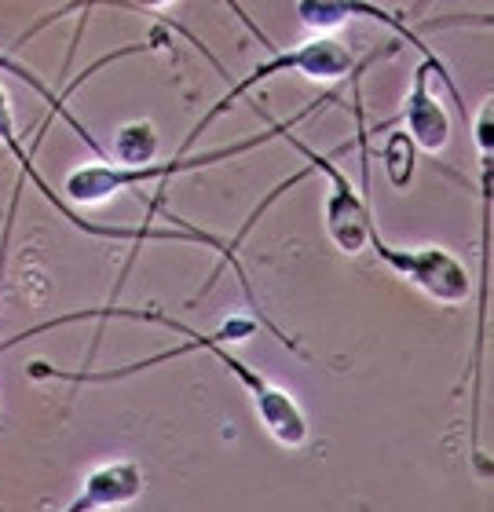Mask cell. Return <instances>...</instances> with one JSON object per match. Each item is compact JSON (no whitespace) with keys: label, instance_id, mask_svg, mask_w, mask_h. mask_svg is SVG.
Here are the masks:
<instances>
[{"label":"cell","instance_id":"4","mask_svg":"<svg viewBox=\"0 0 494 512\" xmlns=\"http://www.w3.org/2000/svg\"><path fill=\"white\" fill-rule=\"evenodd\" d=\"M355 55H352V48L344 41H337V37H315V41H304V44H297V48H286V52H275L268 59V63H260L253 74L246 77V81H238L231 92H227L224 99H216L213 103V110L205 114L198 125L187 132V139H183V147L176 150V158H187V150L202 139V132L209 125H213L216 118H224L227 114V107L235 103V99H242L246 92H253L257 85H264V81H271V77H279V74H286V70H301L304 77H315V81H337V77H344V74H355Z\"/></svg>","mask_w":494,"mask_h":512},{"label":"cell","instance_id":"8","mask_svg":"<svg viewBox=\"0 0 494 512\" xmlns=\"http://www.w3.org/2000/svg\"><path fill=\"white\" fill-rule=\"evenodd\" d=\"M147 487V476L136 461H110L96 469L85 480L81 494L70 502V512H99V509H121V505L136 502Z\"/></svg>","mask_w":494,"mask_h":512},{"label":"cell","instance_id":"5","mask_svg":"<svg viewBox=\"0 0 494 512\" xmlns=\"http://www.w3.org/2000/svg\"><path fill=\"white\" fill-rule=\"evenodd\" d=\"M290 143L308 158V165L315 172H323L326 180H330V194H326V235H330V242L348 256L363 253V246L370 242L374 216H370V205H366L363 194L352 187V180L333 165L337 154H344V150L352 147H341L333 150V154H315L312 147H304L301 139H290Z\"/></svg>","mask_w":494,"mask_h":512},{"label":"cell","instance_id":"3","mask_svg":"<svg viewBox=\"0 0 494 512\" xmlns=\"http://www.w3.org/2000/svg\"><path fill=\"white\" fill-rule=\"evenodd\" d=\"M0 143L15 154V161L22 165V176L37 187V191L48 198V202L59 209V216L63 220H70V224L77 227V231H85V235L92 238H110V242H191V246H205V249H213V253L227 256V242H220V238L213 235H205V231H198V227L191 224H183V220H176L172 216V231H158V227L151 224H143V227H99L92 224V220H85V216H77L70 205H66V198H59V191H52L48 183L37 176V165H33V154H37V143H30V154H26V147H22V139L15 136V107H11V96H8V88L0 85Z\"/></svg>","mask_w":494,"mask_h":512},{"label":"cell","instance_id":"2","mask_svg":"<svg viewBox=\"0 0 494 512\" xmlns=\"http://www.w3.org/2000/svg\"><path fill=\"white\" fill-rule=\"evenodd\" d=\"M323 103H333V96H323V99H315V103H308V110H301L293 121H279V125L264 128L260 136L238 139V143H231V147L209 150V154H198V158H169V161H162V165H143V169H125V165H107V161L77 165L74 172H66L63 194L77 205H103L107 198H114V194H121V191H129V187H136V183H147V180H162L165 183L169 176H176V172L220 165V161H227V158H238V154L257 150L260 143H268V139L293 136V128L301 125L304 118H312V110H319Z\"/></svg>","mask_w":494,"mask_h":512},{"label":"cell","instance_id":"10","mask_svg":"<svg viewBox=\"0 0 494 512\" xmlns=\"http://www.w3.org/2000/svg\"><path fill=\"white\" fill-rule=\"evenodd\" d=\"M381 161H385L392 187H410V180H414V143L407 139V132L388 136L385 150H381Z\"/></svg>","mask_w":494,"mask_h":512},{"label":"cell","instance_id":"1","mask_svg":"<svg viewBox=\"0 0 494 512\" xmlns=\"http://www.w3.org/2000/svg\"><path fill=\"white\" fill-rule=\"evenodd\" d=\"M85 319H96V322H110V319H125V322H154V326H165V330L180 333L187 337L191 344H180V348H169V352L154 355V359H143V363H132V366H118V370H103V374H66V370H55L48 363H30V377H59V381H74V384H107V381H118V377H129V374H140L147 366H158V363H169V359H180L187 352H213L220 359L227 374H235L238 384L249 392L253 406H257V417L260 425L268 428V436L282 447H304L308 443V421H304L301 406L293 403V395H286L282 388L268 381L264 374L257 370H249L238 355H231L224 348V341H235V337H249V333L257 330V322H246V319H235L227 322L220 333H198L191 326H183V322L169 319L162 311H140V308H118V304H103L96 311H74V315H59V319H48L41 326H30V330L15 333L11 341L0 344V352H8L15 344L30 341V337H41L48 330H59V326H74V322H85Z\"/></svg>","mask_w":494,"mask_h":512},{"label":"cell","instance_id":"9","mask_svg":"<svg viewBox=\"0 0 494 512\" xmlns=\"http://www.w3.org/2000/svg\"><path fill=\"white\" fill-rule=\"evenodd\" d=\"M154 154H158V132L151 121H129L118 128V143H114L118 165L143 169V165H154Z\"/></svg>","mask_w":494,"mask_h":512},{"label":"cell","instance_id":"7","mask_svg":"<svg viewBox=\"0 0 494 512\" xmlns=\"http://www.w3.org/2000/svg\"><path fill=\"white\" fill-rule=\"evenodd\" d=\"M432 77L447 81L454 103H462V96H458V88H454L451 74L443 70V63L436 59V55L425 52L421 66L414 70V88H410L403 114H399V118H392V121H381V125H374V132H381V128H392L396 121H407V139L414 143V150H425V154H443V150L451 147V132H454L451 114H447V107H443V99L432 96Z\"/></svg>","mask_w":494,"mask_h":512},{"label":"cell","instance_id":"6","mask_svg":"<svg viewBox=\"0 0 494 512\" xmlns=\"http://www.w3.org/2000/svg\"><path fill=\"white\" fill-rule=\"evenodd\" d=\"M370 246L374 253L385 260L392 271H399L403 278H410L414 286L432 297L436 304H462V300L473 297V282H469V271L462 267V260L447 249H392L388 242H381L377 227L370 231Z\"/></svg>","mask_w":494,"mask_h":512}]
</instances>
